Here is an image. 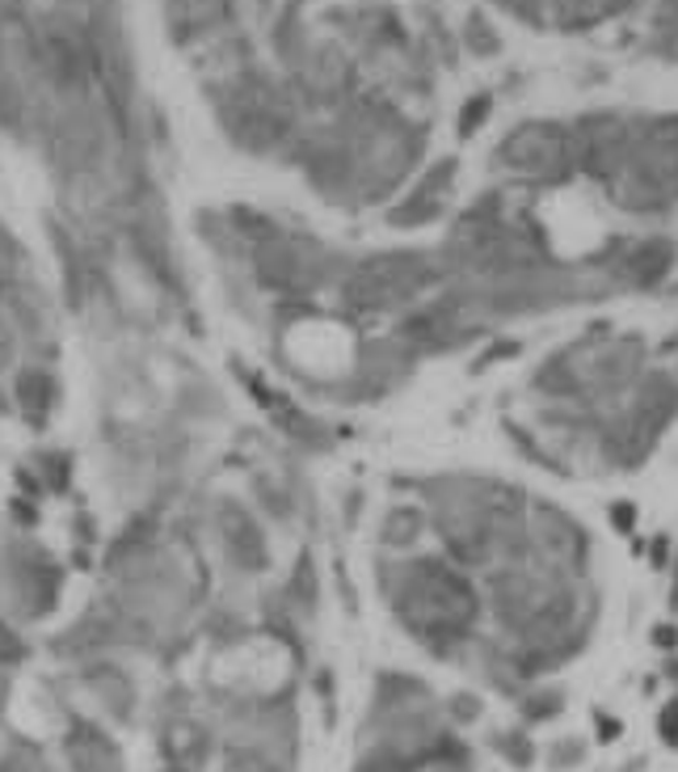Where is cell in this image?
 <instances>
[{"instance_id":"cell-1","label":"cell","mask_w":678,"mask_h":772,"mask_svg":"<svg viewBox=\"0 0 678 772\" xmlns=\"http://www.w3.org/2000/svg\"><path fill=\"white\" fill-rule=\"evenodd\" d=\"M376 579L405 634L417 637L438 659H460L481 637L485 591L476 575L456 566L451 557L443 553L383 557L376 566Z\"/></svg>"},{"instance_id":"cell-2","label":"cell","mask_w":678,"mask_h":772,"mask_svg":"<svg viewBox=\"0 0 678 772\" xmlns=\"http://www.w3.org/2000/svg\"><path fill=\"white\" fill-rule=\"evenodd\" d=\"M447 287L443 258L430 249H392L380 258H367L346 266L342 275V304L351 313H409L430 292Z\"/></svg>"},{"instance_id":"cell-3","label":"cell","mask_w":678,"mask_h":772,"mask_svg":"<svg viewBox=\"0 0 678 772\" xmlns=\"http://www.w3.org/2000/svg\"><path fill=\"white\" fill-rule=\"evenodd\" d=\"M527 557L540 561L543 570L565 579H590L595 541L577 524V515L565 511L552 498H531L527 507Z\"/></svg>"},{"instance_id":"cell-4","label":"cell","mask_w":678,"mask_h":772,"mask_svg":"<svg viewBox=\"0 0 678 772\" xmlns=\"http://www.w3.org/2000/svg\"><path fill=\"white\" fill-rule=\"evenodd\" d=\"M598 275L616 287V296L657 292L678 266V246L670 237H620L586 258Z\"/></svg>"},{"instance_id":"cell-5","label":"cell","mask_w":678,"mask_h":772,"mask_svg":"<svg viewBox=\"0 0 678 772\" xmlns=\"http://www.w3.org/2000/svg\"><path fill=\"white\" fill-rule=\"evenodd\" d=\"M502 161H510L518 173L561 178L570 166V139L561 127H522L502 144Z\"/></svg>"},{"instance_id":"cell-6","label":"cell","mask_w":678,"mask_h":772,"mask_svg":"<svg viewBox=\"0 0 678 772\" xmlns=\"http://www.w3.org/2000/svg\"><path fill=\"white\" fill-rule=\"evenodd\" d=\"M426 524H430L426 507H392L380 524V545L392 553H409L417 545V536L426 532Z\"/></svg>"},{"instance_id":"cell-7","label":"cell","mask_w":678,"mask_h":772,"mask_svg":"<svg viewBox=\"0 0 678 772\" xmlns=\"http://www.w3.org/2000/svg\"><path fill=\"white\" fill-rule=\"evenodd\" d=\"M518 355H522V342H518V338H489L485 351L472 359V367H468V372H472V376H481V372H489L493 363H506V359H518Z\"/></svg>"},{"instance_id":"cell-8","label":"cell","mask_w":678,"mask_h":772,"mask_svg":"<svg viewBox=\"0 0 678 772\" xmlns=\"http://www.w3.org/2000/svg\"><path fill=\"white\" fill-rule=\"evenodd\" d=\"M607 520H611L616 532L632 536V532H636V520H641V511H636V502H632V498H616V502L607 507Z\"/></svg>"},{"instance_id":"cell-9","label":"cell","mask_w":678,"mask_h":772,"mask_svg":"<svg viewBox=\"0 0 678 772\" xmlns=\"http://www.w3.org/2000/svg\"><path fill=\"white\" fill-rule=\"evenodd\" d=\"M657 735H662V743L678 751V696L662 705V714H657Z\"/></svg>"},{"instance_id":"cell-10","label":"cell","mask_w":678,"mask_h":772,"mask_svg":"<svg viewBox=\"0 0 678 772\" xmlns=\"http://www.w3.org/2000/svg\"><path fill=\"white\" fill-rule=\"evenodd\" d=\"M650 561L657 566V570L670 575V566H675V541H670L666 532H657V536L650 541Z\"/></svg>"},{"instance_id":"cell-11","label":"cell","mask_w":678,"mask_h":772,"mask_svg":"<svg viewBox=\"0 0 678 772\" xmlns=\"http://www.w3.org/2000/svg\"><path fill=\"white\" fill-rule=\"evenodd\" d=\"M485 114H489V98H472V102H468V111H463L460 136H472V132H476V123H485Z\"/></svg>"},{"instance_id":"cell-12","label":"cell","mask_w":678,"mask_h":772,"mask_svg":"<svg viewBox=\"0 0 678 772\" xmlns=\"http://www.w3.org/2000/svg\"><path fill=\"white\" fill-rule=\"evenodd\" d=\"M650 642L657 646V650H675V646H678V625H675V621H662V625H657V629L650 634Z\"/></svg>"},{"instance_id":"cell-13","label":"cell","mask_w":678,"mask_h":772,"mask_svg":"<svg viewBox=\"0 0 678 772\" xmlns=\"http://www.w3.org/2000/svg\"><path fill=\"white\" fill-rule=\"evenodd\" d=\"M670 608L678 612V549H675V566H670Z\"/></svg>"},{"instance_id":"cell-14","label":"cell","mask_w":678,"mask_h":772,"mask_svg":"<svg viewBox=\"0 0 678 772\" xmlns=\"http://www.w3.org/2000/svg\"><path fill=\"white\" fill-rule=\"evenodd\" d=\"M657 355H670V359H678V330L670 333V338H666V342H662V347H657Z\"/></svg>"}]
</instances>
